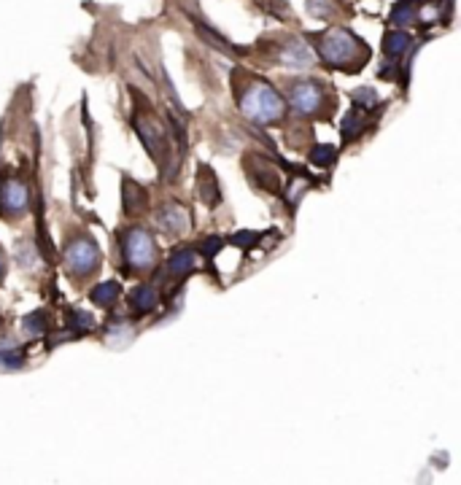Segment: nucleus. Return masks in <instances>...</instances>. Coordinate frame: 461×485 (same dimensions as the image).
Here are the masks:
<instances>
[{"instance_id":"obj_1","label":"nucleus","mask_w":461,"mask_h":485,"mask_svg":"<svg viewBox=\"0 0 461 485\" xmlns=\"http://www.w3.org/2000/svg\"><path fill=\"white\" fill-rule=\"evenodd\" d=\"M235 95H238V106H240L243 116L254 121L256 127H273L286 119V100L275 86L251 76V73H235Z\"/></svg>"},{"instance_id":"obj_2","label":"nucleus","mask_w":461,"mask_h":485,"mask_svg":"<svg viewBox=\"0 0 461 485\" xmlns=\"http://www.w3.org/2000/svg\"><path fill=\"white\" fill-rule=\"evenodd\" d=\"M313 46L318 57L327 62L329 68H338L345 73H356L370 60V48L362 38L345 30V27H329L327 33L313 36Z\"/></svg>"},{"instance_id":"obj_3","label":"nucleus","mask_w":461,"mask_h":485,"mask_svg":"<svg viewBox=\"0 0 461 485\" xmlns=\"http://www.w3.org/2000/svg\"><path fill=\"white\" fill-rule=\"evenodd\" d=\"M289 106L308 119H329L335 113V89L321 78H300L289 86Z\"/></svg>"},{"instance_id":"obj_4","label":"nucleus","mask_w":461,"mask_h":485,"mask_svg":"<svg viewBox=\"0 0 461 485\" xmlns=\"http://www.w3.org/2000/svg\"><path fill=\"white\" fill-rule=\"evenodd\" d=\"M119 248H121L124 267H127L130 272H143V270L154 267V262H157L154 238H151L148 230H143V227H127V230H121Z\"/></svg>"},{"instance_id":"obj_5","label":"nucleus","mask_w":461,"mask_h":485,"mask_svg":"<svg viewBox=\"0 0 461 485\" xmlns=\"http://www.w3.org/2000/svg\"><path fill=\"white\" fill-rule=\"evenodd\" d=\"M133 127L138 138L143 141V146L148 148V154L157 159V162H165L168 157V133H165V124L159 121L157 111L151 108L141 97V103L135 106V116H133Z\"/></svg>"},{"instance_id":"obj_6","label":"nucleus","mask_w":461,"mask_h":485,"mask_svg":"<svg viewBox=\"0 0 461 485\" xmlns=\"http://www.w3.org/2000/svg\"><path fill=\"white\" fill-rule=\"evenodd\" d=\"M65 267L71 272V278L84 280L100 267V248L89 235H76L68 245H65Z\"/></svg>"},{"instance_id":"obj_7","label":"nucleus","mask_w":461,"mask_h":485,"mask_svg":"<svg viewBox=\"0 0 461 485\" xmlns=\"http://www.w3.org/2000/svg\"><path fill=\"white\" fill-rule=\"evenodd\" d=\"M30 208V183L19 175H9L0 183V213L6 218H19Z\"/></svg>"},{"instance_id":"obj_8","label":"nucleus","mask_w":461,"mask_h":485,"mask_svg":"<svg viewBox=\"0 0 461 485\" xmlns=\"http://www.w3.org/2000/svg\"><path fill=\"white\" fill-rule=\"evenodd\" d=\"M157 227L165 235H186L189 227H192V218H189V210L181 205V203H168L157 210Z\"/></svg>"},{"instance_id":"obj_9","label":"nucleus","mask_w":461,"mask_h":485,"mask_svg":"<svg viewBox=\"0 0 461 485\" xmlns=\"http://www.w3.org/2000/svg\"><path fill=\"white\" fill-rule=\"evenodd\" d=\"M275 62L286 65V68H294V71H303L313 62V51L308 48V44H303L300 38H283L280 41L278 51H275Z\"/></svg>"},{"instance_id":"obj_10","label":"nucleus","mask_w":461,"mask_h":485,"mask_svg":"<svg viewBox=\"0 0 461 485\" xmlns=\"http://www.w3.org/2000/svg\"><path fill=\"white\" fill-rule=\"evenodd\" d=\"M124 189H121V208H124V213L127 216H135V213H143L146 205H148V194L141 183H135L133 178H124L121 183Z\"/></svg>"},{"instance_id":"obj_11","label":"nucleus","mask_w":461,"mask_h":485,"mask_svg":"<svg viewBox=\"0 0 461 485\" xmlns=\"http://www.w3.org/2000/svg\"><path fill=\"white\" fill-rule=\"evenodd\" d=\"M159 305V291L157 286H151V283H141V286H135L133 294H130V310L133 315H148L154 307Z\"/></svg>"},{"instance_id":"obj_12","label":"nucleus","mask_w":461,"mask_h":485,"mask_svg":"<svg viewBox=\"0 0 461 485\" xmlns=\"http://www.w3.org/2000/svg\"><path fill=\"white\" fill-rule=\"evenodd\" d=\"M197 194H200V200H203L208 208L218 205V200H221L218 178L213 175V170L208 168V165H200V170H197Z\"/></svg>"},{"instance_id":"obj_13","label":"nucleus","mask_w":461,"mask_h":485,"mask_svg":"<svg viewBox=\"0 0 461 485\" xmlns=\"http://www.w3.org/2000/svg\"><path fill=\"white\" fill-rule=\"evenodd\" d=\"M373 127V119L367 116V108H353L345 119H343V141H359L367 130Z\"/></svg>"},{"instance_id":"obj_14","label":"nucleus","mask_w":461,"mask_h":485,"mask_svg":"<svg viewBox=\"0 0 461 485\" xmlns=\"http://www.w3.org/2000/svg\"><path fill=\"white\" fill-rule=\"evenodd\" d=\"M121 294V286L116 280H103V283H97L95 289L89 291V300L95 307H113L116 300H119Z\"/></svg>"},{"instance_id":"obj_15","label":"nucleus","mask_w":461,"mask_h":485,"mask_svg":"<svg viewBox=\"0 0 461 485\" xmlns=\"http://www.w3.org/2000/svg\"><path fill=\"white\" fill-rule=\"evenodd\" d=\"M197 265V256H194L192 248H178V251H173L168 259V272L170 275H176V278H181V275H189Z\"/></svg>"},{"instance_id":"obj_16","label":"nucleus","mask_w":461,"mask_h":485,"mask_svg":"<svg viewBox=\"0 0 461 485\" xmlns=\"http://www.w3.org/2000/svg\"><path fill=\"white\" fill-rule=\"evenodd\" d=\"M410 44H412V38L405 33V30H388L386 33V38H383V51H386L388 57L394 60H400L402 54L410 48Z\"/></svg>"},{"instance_id":"obj_17","label":"nucleus","mask_w":461,"mask_h":485,"mask_svg":"<svg viewBox=\"0 0 461 485\" xmlns=\"http://www.w3.org/2000/svg\"><path fill=\"white\" fill-rule=\"evenodd\" d=\"M418 19V6L412 3V0H400V3H394V9H391V22L397 24V27H405V24H410Z\"/></svg>"},{"instance_id":"obj_18","label":"nucleus","mask_w":461,"mask_h":485,"mask_svg":"<svg viewBox=\"0 0 461 485\" xmlns=\"http://www.w3.org/2000/svg\"><path fill=\"white\" fill-rule=\"evenodd\" d=\"M71 321H68V327L73 329V335H84V332H92L95 329V318L84 310H71Z\"/></svg>"},{"instance_id":"obj_19","label":"nucleus","mask_w":461,"mask_h":485,"mask_svg":"<svg viewBox=\"0 0 461 485\" xmlns=\"http://www.w3.org/2000/svg\"><path fill=\"white\" fill-rule=\"evenodd\" d=\"M24 332L30 335V337H38V335H44L49 327V321H46V313L44 310H38V313H30V315H24Z\"/></svg>"},{"instance_id":"obj_20","label":"nucleus","mask_w":461,"mask_h":485,"mask_svg":"<svg viewBox=\"0 0 461 485\" xmlns=\"http://www.w3.org/2000/svg\"><path fill=\"white\" fill-rule=\"evenodd\" d=\"M310 162H313L315 168H332V162H335V148L327 143L315 146L313 151H310Z\"/></svg>"},{"instance_id":"obj_21","label":"nucleus","mask_w":461,"mask_h":485,"mask_svg":"<svg viewBox=\"0 0 461 485\" xmlns=\"http://www.w3.org/2000/svg\"><path fill=\"white\" fill-rule=\"evenodd\" d=\"M351 100L356 103V108H375V89H370V86H359V89H353L351 92Z\"/></svg>"},{"instance_id":"obj_22","label":"nucleus","mask_w":461,"mask_h":485,"mask_svg":"<svg viewBox=\"0 0 461 485\" xmlns=\"http://www.w3.org/2000/svg\"><path fill=\"white\" fill-rule=\"evenodd\" d=\"M256 240H259V232H238V235H232L230 238V242H235L238 248H254L256 245Z\"/></svg>"},{"instance_id":"obj_23","label":"nucleus","mask_w":461,"mask_h":485,"mask_svg":"<svg viewBox=\"0 0 461 485\" xmlns=\"http://www.w3.org/2000/svg\"><path fill=\"white\" fill-rule=\"evenodd\" d=\"M221 245H224V238H216V235H211V238H206V240L200 242V251H203L206 256H216Z\"/></svg>"},{"instance_id":"obj_24","label":"nucleus","mask_w":461,"mask_h":485,"mask_svg":"<svg viewBox=\"0 0 461 485\" xmlns=\"http://www.w3.org/2000/svg\"><path fill=\"white\" fill-rule=\"evenodd\" d=\"M3 270H6V259H3V251H0V280H3Z\"/></svg>"},{"instance_id":"obj_25","label":"nucleus","mask_w":461,"mask_h":485,"mask_svg":"<svg viewBox=\"0 0 461 485\" xmlns=\"http://www.w3.org/2000/svg\"><path fill=\"white\" fill-rule=\"evenodd\" d=\"M0 327H3V318H0Z\"/></svg>"}]
</instances>
